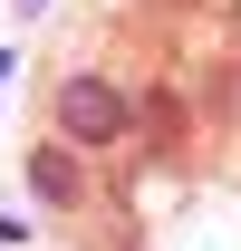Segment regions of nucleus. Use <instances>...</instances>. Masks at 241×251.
I'll use <instances>...</instances> for the list:
<instances>
[{"instance_id": "nucleus-2", "label": "nucleus", "mask_w": 241, "mask_h": 251, "mask_svg": "<svg viewBox=\"0 0 241 251\" xmlns=\"http://www.w3.org/2000/svg\"><path fill=\"white\" fill-rule=\"evenodd\" d=\"M20 184H29V203H48V213H77V203L96 193V155H77L68 135H29Z\"/></svg>"}, {"instance_id": "nucleus-3", "label": "nucleus", "mask_w": 241, "mask_h": 251, "mask_svg": "<svg viewBox=\"0 0 241 251\" xmlns=\"http://www.w3.org/2000/svg\"><path fill=\"white\" fill-rule=\"evenodd\" d=\"M20 10H39V0H20Z\"/></svg>"}, {"instance_id": "nucleus-1", "label": "nucleus", "mask_w": 241, "mask_h": 251, "mask_svg": "<svg viewBox=\"0 0 241 251\" xmlns=\"http://www.w3.org/2000/svg\"><path fill=\"white\" fill-rule=\"evenodd\" d=\"M135 126H145V106L106 68H68L48 87V135H68L77 155H116V145H135Z\"/></svg>"}]
</instances>
